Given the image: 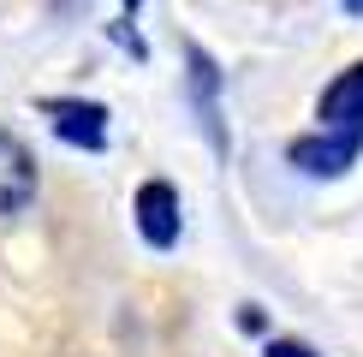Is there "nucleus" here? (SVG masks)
Segmentation results:
<instances>
[{
	"label": "nucleus",
	"mask_w": 363,
	"mask_h": 357,
	"mask_svg": "<svg viewBox=\"0 0 363 357\" xmlns=\"http://www.w3.org/2000/svg\"><path fill=\"white\" fill-rule=\"evenodd\" d=\"M36 113L48 119V131L66 149H78V155H101V149L113 143V113L108 101H89V96H42Z\"/></svg>",
	"instance_id": "f257e3e1"
},
{
	"label": "nucleus",
	"mask_w": 363,
	"mask_h": 357,
	"mask_svg": "<svg viewBox=\"0 0 363 357\" xmlns=\"http://www.w3.org/2000/svg\"><path fill=\"white\" fill-rule=\"evenodd\" d=\"M42 191V167H36V149H30L18 131L0 125V215H24Z\"/></svg>",
	"instance_id": "39448f33"
},
{
	"label": "nucleus",
	"mask_w": 363,
	"mask_h": 357,
	"mask_svg": "<svg viewBox=\"0 0 363 357\" xmlns=\"http://www.w3.org/2000/svg\"><path fill=\"white\" fill-rule=\"evenodd\" d=\"M238 334H268V310L262 304H245V310H238Z\"/></svg>",
	"instance_id": "1a4fd4ad"
},
{
	"label": "nucleus",
	"mask_w": 363,
	"mask_h": 357,
	"mask_svg": "<svg viewBox=\"0 0 363 357\" xmlns=\"http://www.w3.org/2000/svg\"><path fill=\"white\" fill-rule=\"evenodd\" d=\"M315 125L322 131H363V60H352L345 72L322 84L315 96Z\"/></svg>",
	"instance_id": "423d86ee"
},
{
	"label": "nucleus",
	"mask_w": 363,
	"mask_h": 357,
	"mask_svg": "<svg viewBox=\"0 0 363 357\" xmlns=\"http://www.w3.org/2000/svg\"><path fill=\"white\" fill-rule=\"evenodd\" d=\"M138 6H143V0H119V18L108 24V36H113L131 60H149V42L138 36Z\"/></svg>",
	"instance_id": "0eeeda50"
},
{
	"label": "nucleus",
	"mask_w": 363,
	"mask_h": 357,
	"mask_svg": "<svg viewBox=\"0 0 363 357\" xmlns=\"http://www.w3.org/2000/svg\"><path fill=\"white\" fill-rule=\"evenodd\" d=\"M185 96L196 113V131L208 137V155L226 161V108H220V66L203 42H185Z\"/></svg>",
	"instance_id": "f03ea898"
},
{
	"label": "nucleus",
	"mask_w": 363,
	"mask_h": 357,
	"mask_svg": "<svg viewBox=\"0 0 363 357\" xmlns=\"http://www.w3.org/2000/svg\"><path fill=\"white\" fill-rule=\"evenodd\" d=\"M262 357H322L310 346V339H292V334H274V339H262Z\"/></svg>",
	"instance_id": "6e6552de"
},
{
	"label": "nucleus",
	"mask_w": 363,
	"mask_h": 357,
	"mask_svg": "<svg viewBox=\"0 0 363 357\" xmlns=\"http://www.w3.org/2000/svg\"><path fill=\"white\" fill-rule=\"evenodd\" d=\"M357 155H363V131H322L315 125V131L286 143V167L304 173V178H340L357 167Z\"/></svg>",
	"instance_id": "7ed1b4c3"
},
{
	"label": "nucleus",
	"mask_w": 363,
	"mask_h": 357,
	"mask_svg": "<svg viewBox=\"0 0 363 357\" xmlns=\"http://www.w3.org/2000/svg\"><path fill=\"white\" fill-rule=\"evenodd\" d=\"M340 6H345V12H352V18H363V0H340Z\"/></svg>",
	"instance_id": "9d476101"
},
{
	"label": "nucleus",
	"mask_w": 363,
	"mask_h": 357,
	"mask_svg": "<svg viewBox=\"0 0 363 357\" xmlns=\"http://www.w3.org/2000/svg\"><path fill=\"white\" fill-rule=\"evenodd\" d=\"M131 215H138V238L149 250H173L185 238V203H179L173 178H143L131 197Z\"/></svg>",
	"instance_id": "20e7f679"
}]
</instances>
